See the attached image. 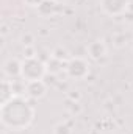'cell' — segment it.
I'll use <instances>...</instances> for the list:
<instances>
[{"label":"cell","instance_id":"6da1fadb","mask_svg":"<svg viewBox=\"0 0 133 134\" xmlns=\"http://www.w3.org/2000/svg\"><path fill=\"white\" fill-rule=\"evenodd\" d=\"M36 109L25 97H13L0 106V122L9 131H24L34 122Z\"/></svg>","mask_w":133,"mask_h":134},{"label":"cell","instance_id":"7a4b0ae2","mask_svg":"<svg viewBox=\"0 0 133 134\" xmlns=\"http://www.w3.org/2000/svg\"><path fill=\"white\" fill-rule=\"evenodd\" d=\"M47 76V67L45 61L41 58H24L22 59V72L21 78L28 81H36V80H44Z\"/></svg>","mask_w":133,"mask_h":134},{"label":"cell","instance_id":"3957f363","mask_svg":"<svg viewBox=\"0 0 133 134\" xmlns=\"http://www.w3.org/2000/svg\"><path fill=\"white\" fill-rule=\"evenodd\" d=\"M89 72H91V66H89L88 59H85L81 56H70V59L66 63L64 73L69 80H74V81L86 80Z\"/></svg>","mask_w":133,"mask_h":134},{"label":"cell","instance_id":"277c9868","mask_svg":"<svg viewBox=\"0 0 133 134\" xmlns=\"http://www.w3.org/2000/svg\"><path fill=\"white\" fill-rule=\"evenodd\" d=\"M129 3L130 0H99L100 9L111 17L124 16V13L129 9Z\"/></svg>","mask_w":133,"mask_h":134},{"label":"cell","instance_id":"5b68a950","mask_svg":"<svg viewBox=\"0 0 133 134\" xmlns=\"http://www.w3.org/2000/svg\"><path fill=\"white\" fill-rule=\"evenodd\" d=\"M49 84L45 80H36V81H28L27 83V92L25 95L32 100H41L47 95Z\"/></svg>","mask_w":133,"mask_h":134},{"label":"cell","instance_id":"8992f818","mask_svg":"<svg viewBox=\"0 0 133 134\" xmlns=\"http://www.w3.org/2000/svg\"><path fill=\"white\" fill-rule=\"evenodd\" d=\"M108 53V48H106V44L102 41V39H96V41H91L88 45H86V55L89 59L93 61H100L102 58H105Z\"/></svg>","mask_w":133,"mask_h":134},{"label":"cell","instance_id":"52a82bcc","mask_svg":"<svg viewBox=\"0 0 133 134\" xmlns=\"http://www.w3.org/2000/svg\"><path fill=\"white\" fill-rule=\"evenodd\" d=\"M21 72H22V61L17 58H8L3 63V78L8 80H17L21 78Z\"/></svg>","mask_w":133,"mask_h":134},{"label":"cell","instance_id":"ba28073f","mask_svg":"<svg viewBox=\"0 0 133 134\" xmlns=\"http://www.w3.org/2000/svg\"><path fill=\"white\" fill-rule=\"evenodd\" d=\"M36 11L41 17H53V16H57L63 11V6L58 5L55 0H44Z\"/></svg>","mask_w":133,"mask_h":134},{"label":"cell","instance_id":"9c48e42d","mask_svg":"<svg viewBox=\"0 0 133 134\" xmlns=\"http://www.w3.org/2000/svg\"><path fill=\"white\" fill-rule=\"evenodd\" d=\"M45 67H47V75L55 76V75H58V73H61V72L66 70V63L60 61V59H57L53 56H49L45 59Z\"/></svg>","mask_w":133,"mask_h":134},{"label":"cell","instance_id":"30bf717a","mask_svg":"<svg viewBox=\"0 0 133 134\" xmlns=\"http://www.w3.org/2000/svg\"><path fill=\"white\" fill-rule=\"evenodd\" d=\"M14 94H13V86H11V80L8 78H3L2 80V97H0V101L5 103L9 98H13Z\"/></svg>","mask_w":133,"mask_h":134},{"label":"cell","instance_id":"8fae6325","mask_svg":"<svg viewBox=\"0 0 133 134\" xmlns=\"http://www.w3.org/2000/svg\"><path fill=\"white\" fill-rule=\"evenodd\" d=\"M66 111L69 112L70 117H78L83 112V106L80 104V101H72V100H66Z\"/></svg>","mask_w":133,"mask_h":134},{"label":"cell","instance_id":"7c38bea8","mask_svg":"<svg viewBox=\"0 0 133 134\" xmlns=\"http://www.w3.org/2000/svg\"><path fill=\"white\" fill-rule=\"evenodd\" d=\"M130 42V36L127 33H116L113 36V45L116 48H124L125 45H129Z\"/></svg>","mask_w":133,"mask_h":134},{"label":"cell","instance_id":"4fadbf2b","mask_svg":"<svg viewBox=\"0 0 133 134\" xmlns=\"http://www.w3.org/2000/svg\"><path fill=\"white\" fill-rule=\"evenodd\" d=\"M50 56H53V58H57V59H60V61H64V63H67V61L70 59V55H69V52H67L64 47H61V45L55 47V48L52 50Z\"/></svg>","mask_w":133,"mask_h":134},{"label":"cell","instance_id":"5bb4252c","mask_svg":"<svg viewBox=\"0 0 133 134\" xmlns=\"http://www.w3.org/2000/svg\"><path fill=\"white\" fill-rule=\"evenodd\" d=\"M53 134H72V126L67 122H60L53 126Z\"/></svg>","mask_w":133,"mask_h":134},{"label":"cell","instance_id":"9a60e30c","mask_svg":"<svg viewBox=\"0 0 133 134\" xmlns=\"http://www.w3.org/2000/svg\"><path fill=\"white\" fill-rule=\"evenodd\" d=\"M21 42L24 47H30V45H34V34L30 33V31H25V33L21 36Z\"/></svg>","mask_w":133,"mask_h":134},{"label":"cell","instance_id":"2e32d148","mask_svg":"<svg viewBox=\"0 0 133 134\" xmlns=\"http://www.w3.org/2000/svg\"><path fill=\"white\" fill-rule=\"evenodd\" d=\"M24 58H38V52H36L34 45H30V47L24 48Z\"/></svg>","mask_w":133,"mask_h":134},{"label":"cell","instance_id":"e0dca14e","mask_svg":"<svg viewBox=\"0 0 133 134\" xmlns=\"http://www.w3.org/2000/svg\"><path fill=\"white\" fill-rule=\"evenodd\" d=\"M80 98H81V94H80V91H70V92L67 94V100L80 101Z\"/></svg>","mask_w":133,"mask_h":134},{"label":"cell","instance_id":"ac0fdd59","mask_svg":"<svg viewBox=\"0 0 133 134\" xmlns=\"http://www.w3.org/2000/svg\"><path fill=\"white\" fill-rule=\"evenodd\" d=\"M42 2H44V0H24V3H25L27 6L34 8V9H38V8H39V5H41Z\"/></svg>","mask_w":133,"mask_h":134},{"label":"cell","instance_id":"d6986e66","mask_svg":"<svg viewBox=\"0 0 133 134\" xmlns=\"http://www.w3.org/2000/svg\"><path fill=\"white\" fill-rule=\"evenodd\" d=\"M122 17H124V22H125V24L133 25V13H132V11H125Z\"/></svg>","mask_w":133,"mask_h":134},{"label":"cell","instance_id":"ffe728a7","mask_svg":"<svg viewBox=\"0 0 133 134\" xmlns=\"http://www.w3.org/2000/svg\"><path fill=\"white\" fill-rule=\"evenodd\" d=\"M6 34H8V27H6V25H3V27H2V36L5 37Z\"/></svg>","mask_w":133,"mask_h":134},{"label":"cell","instance_id":"44dd1931","mask_svg":"<svg viewBox=\"0 0 133 134\" xmlns=\"http://www.w3.org/2000/svg\"><path fill=\"white\" fill-rule=\"evenodd\" d=\"M55 2H57L58 5H61V6H64V5L67 3V0H55Z\"/></svg>","mask_w":133,"mask_h":134},{"label":"cell","instance_id":"7402d4cb","mask_svg":"<svg viewBox=\"0 0 133 134\" xmlns=\"http://www.w3.org/2000/svg\"><path fill=\"white\" fill-rule=\"evenodd\" d=\"M127 11H132L133 13V0H130V3H129V9Z\"/></svg>","mask_w":133,"mask_h":134}]
</instances>
